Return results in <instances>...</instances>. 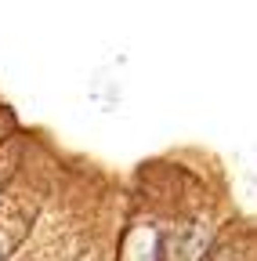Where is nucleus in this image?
<instances>
[{
    "label": "nucleus",
    "mask_w": 257,
    "mask_h": 261,
    "mask_svg": "<svg viewBox=\"0 0 257 261\" xmlns=\"http://www.w3.org/2000/svg\"><path fill=\"white\" fill-rule=\"evenodd\" d=\"M33 218H37L33 200L18 196V189L8 185V192L0 196V261H11V254L18 250V243L29 232V221Z\"/></svg>",
    "instance_id": "obj_1"
},
{
    "label": "nucleus",
    "mask_w": 257,
    "mask_h": 261,
    "mask_svg": "<svg viewBox=\"0 0 257 261\" xmlns=\"http://www.w3.org/2000/svg\"><path fill=\"white\" fill-rule=\"evenodd\" d=\"M18 167H22V145L11 142L8 149H0V196H4L8 185L18 178Z\"/></svg>",
    "instance_id": "obj_2"
}]
</instances>
